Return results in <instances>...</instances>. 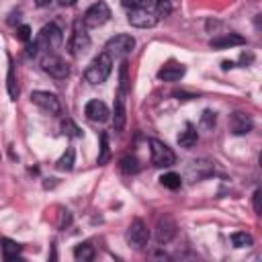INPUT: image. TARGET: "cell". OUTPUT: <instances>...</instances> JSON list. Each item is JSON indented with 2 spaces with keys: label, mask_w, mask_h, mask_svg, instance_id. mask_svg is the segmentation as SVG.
I'll list each match as a JSON object with an SVG mask.
<instances>
[{
  "label": "cell",
  "mask_w": 262,
  "mask_h": 262,
  "mask_svg": "<svg viewBox=\"0 0 262 262\" xmlns=\"http://www.w3.org/2000/svg\"><path fill=\"white\" fill-rule=\"evenodd\" d=\"M57 2H59L61 6H74V4L78 2V0H57Z\"/></svg>",
  "instance_id": "d6a6232c"
},
{
  "label": "cell",
  "mask_w": 262,
  "mask_h": 262,
  "mask_svg": "<svg viewBox=\"0 0 262 262\" xmlns=\"http://www.w3.org/2000/svg\"><path fill=\"white\" fill-rule=\"evenodd\" d=\"M246 39L237 33H227V35H219V37H213L209 41L211 49H229V47H237V45H244Z\"/></svg>",
  "instance_id": "5bb4252c"
},
{
  "label": "cell",
  "mask_w": 262,
  "mask_h": 262,
  "mask_svg": "<svg viewBox=\"0 0 262 262\" xmlns=\"http://www.w3.org/2000/svg\"><path fill=\"white\" fill-rule=\"evenodd\" d=\"M127 20L131 27L137 29H151L158 25V16L154 14V10H129Z\"/></svg>",
  "instance_id": "7c38bea8"
},
{
  "label": "cell",
  "mask_w": 262,
  "mask_h": 262,
  "mask_svg": "<svg viewBox=\"0 0 262 262\" xmlns=\"http://www.w3.org/2000/svg\"><path fill=\"white\" fill-rule=\"evenodd\" d=\"M260 199H262V190L260 188H256L254 190V194H252V203H254V211L260 215L262 213V207H260Z\"/></svg>",
  "instance_id": "1f68e13d"
},
{
  "label": "cell",
  "mask_w": 262,
  "mask_h": 262,
  "mask_svg": "<svg viewBox=\"0 0 262 262\" xmlns=\"http://www.w3.org/2000/svg\"><path fill=\"white\" fill-rule=\"evenodd\" d=\"M160 184L166 186V188H170V190H178L182 186V178L176 172H166V174L160 176Z\"/></svg>",
  "instance_id": "603a6c76"
},
{
  "label": "cell",
  "mask_w": 262,
  "mask_h": 262,
  "mask_svg": "<svg viewBox=\"0 0 262 262\" xmlns=\"http://www.w3.org/2000/svg\"><path fill=\"white\" fill-rule=\"evenodd\" d=\"M188 174L192 176V180H203V178L213 174V166L207 160H194L188 166Z\"/></svg>",
  "instance_id": "e0dca14e"
},
{
  "label": "cell",
  "mask_w": 262,
  "mask_h": 262,
  "mask_svg": "<svg viewBox=\"0 0 262 262\" xmlns=\"http://www.w3.org/2000/svg\"><path fill=\"white\" fill-rule=\"evenodd\" d=\"M94 256H96V250L90 242H82L74 248V258L78 262H90V260H94Z\"/></svg>",
  "instance_id": "d6986e66"
},
{
  "label": "cell",
  "mask_w": 262,
  "mask_h": 262,
  "mask_svg": "<svg viewBox=\"0 0 262 262\" xmlns=\"http://www.w3.org/2000/svg\"><path fill=\"white\" fill-rule=\"evenodd\" d=\"M68 47H70V53L76 55V57L88 51V47H90V37H88V33H86V27L82 25V20H76V23H74V27H72V37H70V41H68Z\"/></svg>",
  "instance_id": "ba28073f"
},
{
  "label": "cell",
  "mask_w": 262,
  "mask_h": 262,
  "mask_svg": "<svg viewBox=\"0 0 262 262\" xmlns=\"http://www.w3.org/2000/svg\"><path fill=\"white\" fill-rule=\"evenodd\" d=\"M6 90H8V96L12 100L18 98L20 90H18V82H16V72H14V63L8 61V74H6Z\"/></svg>",
  "instance_id": "ffe728a7"
},
{
  "label": "cell",
  "mask_w": 262,
  "mask_h": 262,
  "mask_svg": "<svg viewBox=\"0 0 262 262\" xmlns=\"http://www.w3.org/2000/svg\"><path fill=\"white\" fill-rule=\"evenodd\" d=\"M61 133L63 135H68V137H72V139H80L82 137V129L72 121V119H61Z\"/></svg>",
  "instance_id": "cb8c5ba5"
},
{
  "label": "cell",
  "mask_w": 262,
  "mask_h": 262,
  "mask_svg": "<svg viewBox=\"0 0 262 262\" xmlns=\"http://www.w3.org/2000/svg\"><path fill=\"white\" fill-rule=\"evenodd\" d=\"M254 129V121H252V117L248 115V113H244V111H233L231 115H229V131L233 133V135H246V133H250Z\"/></svg>",
  "instance_id": "8fae6325"
},
{
  "label": "cell",
  "mask_w": 262,
  "mask_h": 262,
  "mask_svg": "<svg viewBox=\"0 0 262 262\" xmlns=\"http://www.w3.org/2000/svg\"><path fill=\"white\" fill-rule=\"evenodd\" d=\"M0 244H2V256H4V260H16L20 256V252H23V246L16 244V242H12V239H8V237H4Z\"/></svg>",
  "instance_id": "44dd1931"
},
{
  "label": "cell",
  "mask_w": 262,
  "mask_h": 262,
  "mask_svg": "<svg viewBox=\"0 0 262 262\" xmlns=\"http://www.w3.org/2000/svg\"><path fill=\"white\" fill-rule=\"evenodd\" d=\"M135 47V39L127 33H119L115 37H111L104 45V51L111 55V57H127Z\"/></svg>",
  "instance_id": "52a82bcc"
},
{
  "label": "cell",
  "mask_w": 262,
  "mask_h": 262,
  "mask_svg": "<svg viewBox=\"0 0 262 262\" xmlns=\"http://www.w3.org/2000/svg\"><path fill=\"white\" fill-rule=\"evenodd\" d=\"M108 18H111V8H108V4L102 2V0H98V2H94L92 6L86 8V12H84V16H82V25H84L86 29H96V27H102Z\"/></svg>",
  "instance_id": "3957f363"
},
{
  "label": "cell",
  "mask_w": 262,
  "mask_h": 262,
  "mask_svg": "<svg viewBox=\"0 0 262 262\" xmlns=\"http://www.w3.org/2000/svg\"><path fill=\"white\" fill-rule=\"evenodd\" d=\"M49 2H51V0H35V4H37V6H47Z\"/></svg>",
  "instance_id": "836d02e7"
},
{
  "label": "cell",
  "mask_w": 262,
  "mask_h": 262,
  "mask_svg": "<svg viewBox=\"0 0 262 262\" xmlns=\"http://www.w3.org/2000/svg\"><path fill=\"white\" fill-rule=\"evenodd\" d=\"M16 37H18L20 41L29 43V41H31V27H29V25H20V27H16Z\"/></svg>",
  "instance_id": "4dcf8cb0"
},
{
  "label": "cell",
  "mask_w": 262,
  "mask_h": 262,
  "mask_svg": "<svg viewBox=\"0 0 262 262\" xmlns=\"http://www.w3.org/2000/svg\"><path fill=\"white\" fill-rule=\"evenodd\" d=\"M215 123H217V115L213 111H209V108L203 111V115H201V127L203 129H213Z\"/></svg>",
  "instance_id": "f546056e"
},
{
  "label": "cell",
  "mask_w": 262,
  "mask_h": 262,
  "mask_svg": "<svg viewBox=\"0 0 262 262\" xmlns=\"http://www.w3.org/2000/svg\"><path fill=\"white\" fill-rule=\"evenodd\" d=\"M196 141H199V133H196V129L192 125H186V129L180 131V135H178V145L184 147V149L194 147Z\"/></svg>",
  "instance_id": "ac0fdd59"
},
{
  "label": "cell",
  "mask_w": 262,
  "mask_h": 262,
  "mask_svg": "<svg viewBox=\"0 0 262 262\" xmlns=\"http://www.w3.org/2000/svg\"><path fill=\"white\" fill-rule=\"evenodd\" d=\"M252 242H254L252 235L246 233V231H233V233H231V244H233L235 248H250Z\"/></svg>",
  "instance_id": "4316f807"
},
{
  "label": "cell",
  "mask_w": 262,
  "mask_h": 262,
  "mask_svg": "<svg viewBox=\"0 0 262 262\" xmlns=\"http://www.w3.org/2000/svg\"><path fill=\"white\" fill-rule=\"evenodd\" d=\"M125 94L127 90L119 86V92H117V100H115V131H123L125 127Z\"/></svg>",
  "instance_id": "2e32d148"
},
{
  "label": "cell",
  "mask_w": 262,
  "mask_h": 262,
  "mask_svg": "<svg viewBox=\"0 0 262 262\" xmlns=\"http://www.w3.org/2000/svg\"><path fill=\"white\" fill-rule=\"evenodd\" d=\"M170 12H172V4H170V0H154V14H156L158 18L168 16Z\"/></svg>",
  "instance_id": "f1b7e54d"
},
{
  "label": "cell",
  "mask_w": 262,
  "mask_h": 262,
  "mask_svg": "<svg viewBox=\"0 0 262 262\" xmlns=\"http://www.w3.org/2000/svg\"><path fill=\"white\" fill-rule=\"evenodd\" d=\"M61 41H63L61 29H59L55 23H49V25H45V27L37 33V39L33 41V45L37 47V53H39V51L53 53L55 49H59Z\"/></svg>",
  "instance_id": "7a4b0ae2"
},
{
  "label": "cell",
  "mask_w": 262,
  "mask_h": 262,
  "mask_svg": "<svg viewBox=\"0 0 262 262\" xmlns=\"http://www.w3.org/2000/svg\"><path fill=\"white\" fill-rule=\"evenodd\" d=\"M127 10H151L154 0H121Z\"/></svg>",
  "instance_id": "83f0119b"
},
{
  "label": "cell",
  "mask_w": 262,
  "mask_h": 262,
  "mask_svg": "<svg viewBox=\"0 0 262 262\" xmlns=\"http://www.w3.org/2000/svg\"><path fill=\"white\" fill-rule=\"evenodd\" d=\"M149 154H151V164L156 168H170L176 164V154L160 139H149Z\"/></svg>",
  "instance_id": "277c9868"
},
{
  "label": "cell",
  "mask_w": 262,
  "mask_h": 262,
  "mask_svg": "<svg viewBox=\"0 0 262 262\" xmlns=\"http://www.w3.org/2000/svg\"><path fill=\"white\" fill-rule=\"evenodd\" d=\"M84 115H86L90 121H94V123H104V121H108L111 111H108V106H106L102 100H90V102H86V106H84Z\"/></svg>",
  "instance_id": "4fadbf2b"
},
{
  "label": "cell",
  "mask_w": 262,
  "mask_h": 262,
  "mask_svg": "<svg viewBox=\"0 0 262 262\" xmlns=\"http://www.w3.org/2000/svg\"><path fill=\"white\" fill-rule=\"evenodd\" d=\"M111 72H113V57H111L106 51H102V53H98V55L88 63V68H86V72H84V78H86L88 84L98 86V84L106 82V78L111 76Z\"/></svg>",
  "instance_id": "6da1fadb"
},
{
  "label": "cell",
  "mask_w": 262,
  "mask_h": 262,
  "mask_svg": "<svg viewBox=\"0 0 262 262\" xmlns=\"http://www.w3.org/2000/svg\"><path fill=\"white\" fill-rule=\"evenodd\" d=\"M31 100H33V104H37V106H39L43 113H47V115H59V113H61L59 98H57L53 92L35 90V92H31Z\"/></svg>",
  "instance_id": "9c48e42d"
},
{
  "label": "cell",
  "mask_w": 262,
  "mask_h": 262,
  "mask_svg": "<svg viewBox=\"0 0 262 262\" xmlns=\"http://www.w3.org/2000/svg\"><path fill=\"white\" fill-rule=\"evenodd\" d=\"M74 160H76V156H74V149L72 147H68L66 151H63V156L57 160V170H61V172H70L72 168H74Z\"/></svg>",
  "instance_id": "d4e9b609"
},
{
  "label": "cell",
  "mask_w": 262,
  "mask_h": 262,
  "mask_svg": "<svg viewBox=\"0 0 262 262\" xmlns=\"http://www.w3.org/2000/svg\"><path fill=\"white\" fill-rule=\"evenodd\" d=\"M176 231H178V225H176V221H174L172 215H160L158 217V223H156V242L160 246L170 244L176 237Z\"/></svg>",
  "instance_id": "30bf717a"
},
{
  "label": "cell",
  "mask_w": 262,
  "mask_h": 262,
  "mask_svg": "<svg viewBox=\"0 0 262 262\" xmlns=\"http://www.w3.org/2000/svg\"><path fill=\"white\" fill-rule=\"evenodd\" d=\"M119 170L125 174V176H131V174H137L139 172V162H137V158L135 156H123L121 160H119Z\"/></svg>",
  "instance_id": "7402d4cb"
},
{
  "label": "cell",
  "mask_w": 262,
  "mask_h": 262,
  "mask_svg": "<svg viewBox=\"0 0 262 262\" xmlns=\"http://www.w3.org/2000/svg\"><path fill=\"white\" fill-rule=\"evenodd\" d=\"M125 239H127V244H129L133 250H143V248L147 246V242H149V229H147V225L143 223V219L135 217V219L129 223L127 233H125Z\"/></svg>",
  "instance_id": "5b68a950"
},
{
  "label": "cell",
  "mask_w": 262,
  "mask_h": 262,
  "mask_svg": "<svg viewBox=\"0 0 262 262\" xmlns=\"http://www.w3.org/2000/svg\"><path fill=\"white\" fill-rule=\"evenodd\" d=\"M221 66H223V70H229V68H233V61H223Z\"/></svg>",
  "instance_id": "e575fe53"
},
{
  "label": "cell",
  "mask_w": 262,
  "mask_h": 262,
  "mask_svg": "<svg viewBox=\"0 0 262 262\" xmlns=\"http://www.w3.org/2000/svg\"><path fill=\"white\" fill-rule=\"evenodd\" d=\"M108 160H111V149H108V135H106V133H100V154H98L96 162H98L100 166H104V164H108Z\"/></svg>",
  "instance_id": "484cf974"
},
{
  "label": "cell",
  "mask_w": 262,
  "mask_h": 262,
  "mask_svg": "<svg viewBox=\"0 0 262 262\" xmlns=\"http://www.w3.org/2000/svg\"><path fill=\"white\" fill-rule=\"evenodd\" d=\"M41 70L45 74H49L51 78H55V80H63V78L70 76L68 61L61 55H57V53H45L41 57Z\"/></svg>",
  "instance_id": "8992f818"
},
{
  "label": "cell",
  "mask_w": 262,
  "mask_h": 262,
  "mask_svg": "<svg viewBox=\"0 0 262 262\" xmlns=\"http://www.w3.org/2000/svg\"><path fill=\"white\" fill-rule=\"evenodd\" d=\"M184 72H186V68H184L182 63L170 61V63H166V66L158 72V78L164 80V82H178V80L184 76Z\"/></svg>",
  "instance_id": "9a60e30c"
}]
</instances>
